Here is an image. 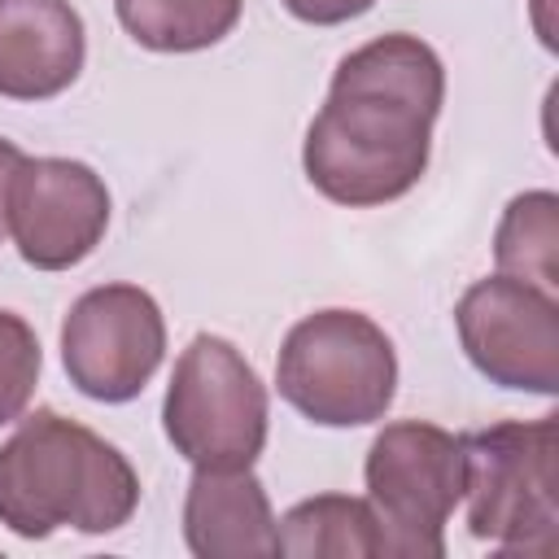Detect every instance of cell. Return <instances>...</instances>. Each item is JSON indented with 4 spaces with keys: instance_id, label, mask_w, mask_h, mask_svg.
Listing matches in <instances>:
<instances>
[{
    "instance_id": "6da1fadb",
    "label": "cell",
    "mask_w": 559,
    "mask_h": 559,
    "mask_svg": "<svg viewBox=\"0 0 559 559\" xmlns=\"http://www.w3.org/2000/svg\"><path fill=\"white\" fill-rule=\"evenodd\" d=\"M441 100L445 66L419 35L393 31L354 48L306 127V179L349 210L406 197L428 170Z\"/></svg>"
},
{
    "instance_id": "7a4b0ae2",
    "label": "cell",
    "mask_w": 559,
    "mask_h": 559,
    "mask_svg": "<svg viewBox=\"0 0 559 559\" xmlns=\"http://www.w3.org/2000/svg\"><path fill=\"white\" fill-rule=\"evenodd\" d=\"M140 507V476L92 428L35 411L0 445V524L26 542L57 528L114 533Z\"/></svg>"
},
{
    "instance_id": "3957f363",
    "label": "cell",
    "mask_w": 559,
    "mask_h": 559,
    "mask_svg": "<svg viewBox=\"0 0 559 559\" xmlns=\"http://www.w3.org/2000/svg\"><path fill=\"white\" fill-rule=\"evenodd\" d=\"M463 498L476 542L515 555H550L559 537V415L467 432Z\"/></svg>"
},
{
    "instance_id": "277c9868",
    "label": "cell",
    "mask_w": 559,
    "mask_h": 559,
    "mask_svg": "<svg viewBox=\"0 0 559 559\" xmlns=\"http://www.w3.org/2000/svg\"><path fill=\"white\" fill-rule=\"evenodd\" d=\"M280 397L323 428L384 419L397 393V349L362 310H314L297 319L275 358Z\"/></svg>"
},
{
    "instance_id": "5b68a950",
    "label": "cell",
    "mask_w": 559,
    "mask_h": 559,
    "mask_svg": "<svg viewBox=\"0 0 559 559\" xmlns=\"http://www.w3.org/2000/svg\"><path fill=\"white\" fill-rule=\"evenodd\" d=\"M162 428L192 467H253L266 445V384L227 336L201 332L170 371Z\"/></svg>"
},
{
    "instance_id": "8992f818",
    "label": "cell",
    "mask_w": 559,
    "mask_h": 559,
    "mask_svg": "<svg viewBox=\"0 0 559 559\" xmlns=\"http://www.w3.org/2000/svg\"><path fill=\"white\" fill-rule=\"evenodd\" d=\"M362 480L384 533V555H445V524L463 502V437L424 419L384 424L367 450Z\"/></svg>"
},
{
    "instance_id": "52a82bcc",
    "label": "cell",
    "mask_w": 559,
    "mask_h": 559,
    "mask_svg": "<svg viewBox=\"0 0 559 559\" xmlns=\"http://www.w3.org/2000/svg\"><path fill=\"white\" fill-rule=\"evenodd\" d=\"M454 328L459 345L472 358V367L515 393H559V301L555 293L511 280V275H489L476 280L459 306H454Z\"/></svg>"
},
{
    "instance_id": "ba28073f",
    "label": "cell",
    "mask_w": 559,
    "mask_h": 559,
    "mask_svg": "<svg viewBox=\"0 0 559 559\" xmlns=\"http://www.w3.org/2000/svg\"><path fill=\"white\" fill-rule=\"evenodd\" d=\"M166 354V319L140 284L87 288L61 323V362L92 402H131Z\"/></svg>"
},
{
    "instance_id": "9c48e42d",
    "label": "cell",
    "mask_w": 559,
    "mask_h": 559,
    "mask_svg": "<svg viewBox=\"0 0 559 559\" xmlns=\"http://www.w3.org/2000/svg\"><path fill=\"white\" fill-rule=\"evenodd\" d=\"M4 223L26 266L70 271L105 240L109 188L87 162L22 157L9 179Z\"/></svg>"
},
{
    "instance_id": "30bf717a",
    "label": "cell",
    "mask_w": 559,
    "mask_h": 559,
    "mask_svg": "<svg viewBox=\"0 0 559 559\" xmlns=\"http://www.w3.org/2000/svg\"><path fill=\"white\" fill-rule=\"evenodd\" d=\"M87 57L83 17L70 0H0V96L48 100Z\"/></svg>"
},
{
    "instance_id": "8fae6325",
    "label": "cell",
    "mask_w": 559,
    "mask_h": 559,
    "mask_svg": "<svg viewBox=\"0 0 559 559\" xmlns=\"http://www.w3.org/2000/svg\"><path fill=\"white\" fill-rule=\"evenodd\" d=\"M183 542L197 559H271L275 511L253 467H197L183 498Z\"/></svg>"
},
{
    "instance_id": "7c38bea8",
    "label": "cell",
    "mask_w": 559,
    "mask_h": 559,
    "mask_svg": "<svg viewBox=\"0 0 559 559\" xmlns=\"http://www.w3.org/2000/svg\"><path fill=\"white\" fill-rule=\"evenodd\" d=\"M275 546L288 559H376L384 555V533L367 498L319 493L275 520Z\"/></svg>"
},
{
    "instance_id": "4fadbf2b",
    "label": "cell",
    "mask_w": 559,
    "mask_h": 559,
    "mask_svg": "<svg viewBox=\"0 0 559 559\" xmlns=\"http://www.w3.org/2000/svg\"><path fill=\"white\" fill-rule=\"evenodd\" d=\"M245 0H114L122 31L148 52H201L227 39Z\"/></svg>"
},
{
    "instance_id": "5bb4252c",
    "label": "cell",
    "mask_w": 559,
    "mask_h": 559,
    "mask_svg": "<svg viewBox=\"0 0 559 559\" xmlns=\"http://www.w3.org/2000/svg\"><path fill=\"white\" fill-rule=\"evenodd\" d=\"M493 262L511 280L559 293V197L550 188L507 201L493 231Z\"/></svg>"
},
{
    "instance_id": "9a60e30c",
    "label": "cell",
    "mask_w": 559,
    "mask_h": 559,
    "mask_svg": "<svg viewBox=\"0 0 559 559\" xmlns=\"http://www.w3.org/2000/svg\"><path fill=\"white\" fill-rule=\"evenodd\" d=\"M39 367H44V349L35 328L22 314L0 310V428L22 419L39 384Z\"/></svg>"
},
{
    "instance_id": "2e32d148",
    "label": "cell",
    "mask_w": 559,
    "mask_h": 559,
    "mask_svg": "<svg viewBox=\"0 0 559 559\" xmlns=\"http://www.w3.org/2000/svg\"><path fill=\"white\" fill-rule=\"evenodd\" d=\"M297 22H310V26H341L349 17H362L376 0H280Z\"/></svg>"
},
{
    "instance_id": "e0dca14e",
    "label": "cell",
    "mask_w": 559,
    "mask_h": 559,
    "mask_svg": "<svg viewBox=\"0 0 559 559\" xmlns=\"http://www.w3.org/2000/svg\"><path fill=\"white\" fill-rule=\"evenodd\" d=\"M26 153L13 144V140H4L0 135V240H4V231H9V223H4V201H9V179H13V170H17V162H22Z\"/></svg>"
}]
</instances>
